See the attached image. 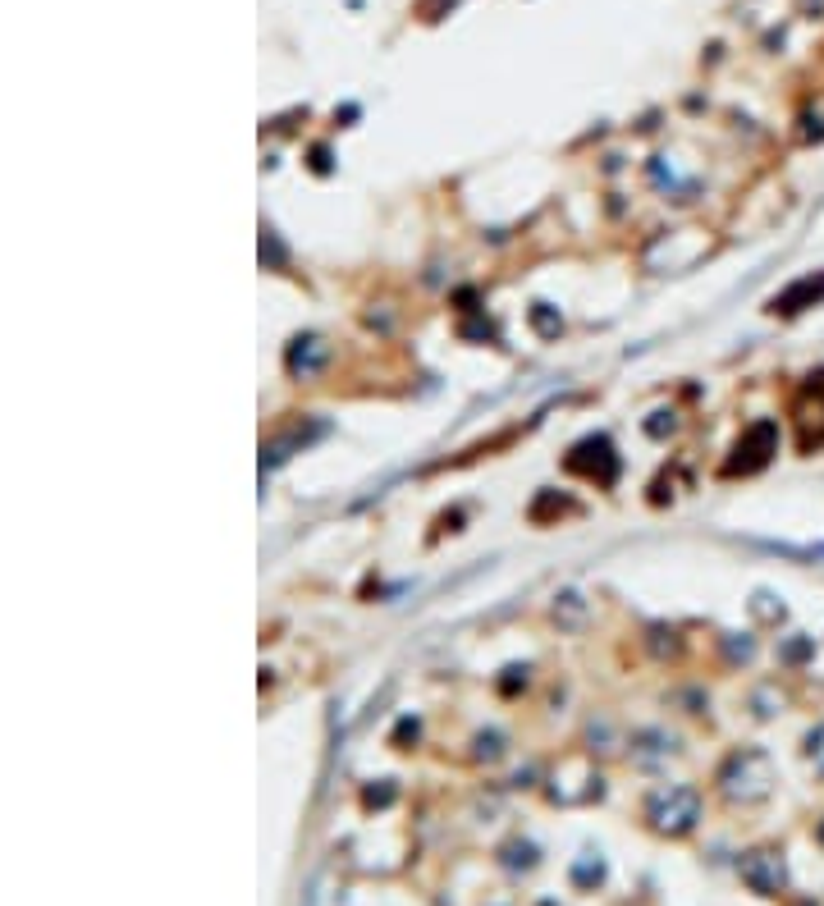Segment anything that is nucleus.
<instances>
[{
	"instance_id": "f257e3e1",
	"label": "nucleus",
	"mask_w": 824,
	"mask_h": 906,
	"mask_svg": "<svg viewBox=\"0 0 824 906\" xmlns=\"http://www.w3.org/2000/svg\"><path fill=\"white\" fill-rule=\"evenodd\" d=\"M774 783V765L765 751H738L719 774V788L733 801H760Z\"/></svg>"
},
{
	"instance_id": "f03ea898",
	"label": "nucleus",
	"mask_w": 824,
	"mask_h": 906,
	"mask_svg": "<svg viewBox=\"0 0 824 906\" xmlns=\"http://www.w3.org/2000/svg\"><path fill=\"white\" fill-rule=\"evenodd\" d=\"M696 820H701V797H696L692 788H664V792H655V801H651V824H655L660 833L678 838V833H687Z\"/></svg>"
},
{
	"instance_id": "7ed1b4c3",
	"label": "nucleus",
	"mask_w": 824,
	"mask_h": 906,
	"mask_svg": "<svg viewBox=\"0 0 824 906\" xmlns=\"http://www.w3.org/2000/svg\"><path fill=\"white\" fill-rule=\"evenodd\" d=\"M774 444H779V431H774V421H756L747 431V440H738V458L728 463V472H756V467L770 463Z\"/></svg>"
},
{
	"instance_id": "20e7f679",
	"label": "nucleus",
	"mask_w": 824,
	"mask_h": 906,
	"mask_svg": "<svg viewBox=\"0 0 824 906\" xmlns=\"http://www.w3.org/2000/svg\"><path fill=\"white\" fill-rule=\"evenodd\" d=\"M742 879H747L756 893L770 897V893H779V888H783L788 874H783V861L774 852H751L747 861H742Z\"/></svg>"
},
{
	"instance_id": "39448f33",
	"label": "nucleus",
	"mask_w": 824,
	"mask_h": 906,
	"mask_svg": "<svg viewBox=\"0 0 824 906\" xmlns=\"http://www.w3.org/2000/svg\"><path fill=\"white\" fill-rule=\"evenodd\" d=\"M824 293V280H802V284H792L783 298H774V312H797L802 302H811V298H820Z\"/></svg>"
},
{
	"instance_id": "423d86ee",
	"label": "nucleus",
	"mask_w": 824,
	"mask_h": 906,
	"mask_svg": "<svg viewBox=\"0 0 824 906\" xmlns=\"http://www.w3.org/2000/svg\"><path fill=\"white\" fill-rule=\"evenodd\" d=\"M806 755H811V765H815V769H820V774H824V723H820V728H815L811 737H806Z\"/></svg>"
}]
</instances>
